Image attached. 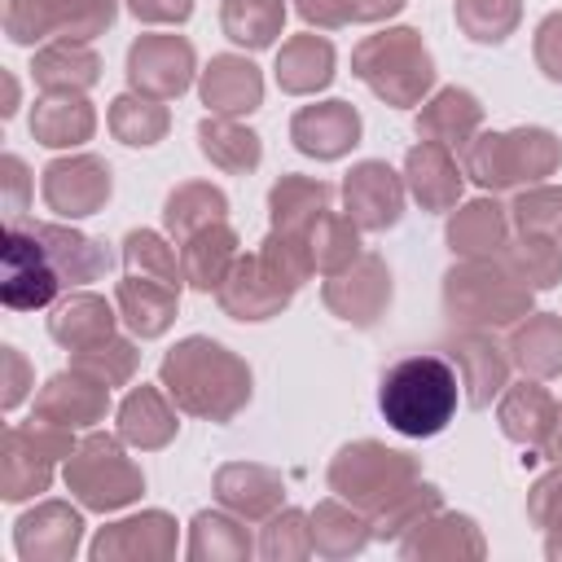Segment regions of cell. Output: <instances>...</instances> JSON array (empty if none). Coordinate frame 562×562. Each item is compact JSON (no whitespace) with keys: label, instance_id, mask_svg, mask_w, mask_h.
Listing matches in <instances>:
<instances>
[{"label":"cell","instance_id":"6da1fadb","mask_svg":"<svg viewBox=\"0 0 562 562\" xmlns=\"http://www.w3.org/2000/svg\"><path fill=\"white\" fill-rule=\"evenodd\" d=\"M457 400H461V373L435 351L391 364L382 373V391H378V408H382L386 426L400 435H413V439L439 435L452 422Z\"/></svg>","mask_w":562,"mask_h":562},{"label":"cell","instance_id":"7a4b0ae2","mask_svg":"<svg viewBox=\"0 0 562 562\" xmlns=\"http://www.w3.org/2000/svg\"><path fill=\"white\" fill-rule=\"evenodd\" d=\"M4 263H9V277H4V303L9 307H40V303L53 299L57 272L44 259V246H35V237L26 241L18 228H9Z\"/></svg>","mask_w":562,"mask_h":562},{"label":"cell","instance_id":"3957f363","mask_svg":"<svg viewBox=\"0 0 562 562\" xmlns=\"http://www.w3.org/2000/svg\"><path fill=\"white\" fill-rule=\"evenodd\" d=\"M356 114L342 105V101H329L321 110H303L294 119V136H299V149L307 154H321V158H334L342 154L351 140H356Z\"/></svg>","mask_w":562,"mask_h":562},{"label":"cell","instance_id":"277c9868","mask_svg":"<svg viewBox=\"0 0 562 562\" xmlns=\"http://www.w3.org/2000/svg\"><path fill=\"white\" fill-rule=\"evenodd\" d=\"M347 198L356 202L364 224H395V215H400V189L382 162H364L347 180Z\"/></svg>","mask_w":562,"mask_h":562},{"label":"cell","instance_id":"5b68a950","mask_svg":"<svg viewBox=\"0 0 562 562\" xmlns=\"http://www.w3.org/2000/svg\"><path fill=\"white\" fill-rule=\"evenodd\" d=\"M202 92H206V101L215 110H250L259 101V75L246 61L220 57V61H211V75H206Z\"/></svg>","mask_w":562,"mask_h":562},{"label":"cell","instance_id":"8992f818","mask_svg":"<svg viewBox=\"0 0 562 562\" xmlns=\"http://www.w3.org/2000/svg\"><path fill=\"white\" fill-rule=\"evenodd\" d=\"M224 22L237 44H268L272 26L281 22V4L277 0H228Z\"/></svg>","mask_w":562,"mask_h":562}]
</instances>
